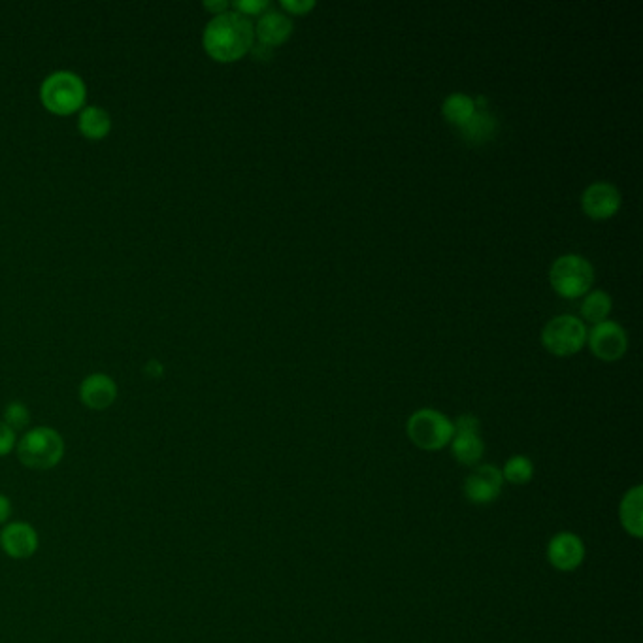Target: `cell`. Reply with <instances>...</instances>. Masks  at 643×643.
Segmentation results:
<instances>
[{
  "label": "cell",
  "instance_id": "44dd1931",
  "mask_svg": "<svg viewBox=\"0 0 643 643\" xmlns=\"http://www.w3.org/2000/svg\"><path fill=\"white\" fill-rule=\"evenodd\" d=\"M4 423L14 430V432H19V430L27 429L29 423H31V413L27 410V406L23 402H10L4 410Z\"/></svg>",
  "mask_w": 643,
  "mask_h": 643
},
{
  "label": "cell",
  "instance_id": "d4e9b609",
  "mask_svg": "<svg viewBox=\"0 0 643 643\" xmlns=\"http://www.w3.org/2000/svg\"><path fill=\"white\" fill-rule=\"evenodd\" d=\"M12 513H14L12 500H10L6 495H0V527H4V525H8V523H10Z\"/></svg>",
  "mask_w": 643,
  "mask_h": 643
},
{
  "label": "cell",
  "instance_id": "7402d4cb",
  "mask_svg": "<svg viewBox=\"0 0 643 643\" xmlns=\"http://www.w3.org/2000/svg\"><path fill=\"white\" fill-rule=\"evenodd\" d=\"M238 14L242 16H261L264 10L270 6L268 0H238L232 4Z\"/></svg>",
  "mask_w": 643,
  "mask_h": 643
},
{
  "label": "cell",
  "instance_id": "9a60e30c",
  "mask_svg": "<svg viewBox=\"0 0 643 643\" xmlns=\"http://www.w3.org/2000/svg\"><path fill=\"white\" fill-rule=\"evenodd\" d=\"M496 131H498V121L485 108L476 110V114L468 119V123L459 129L462 140L468 144H474V146H481V144L493 140Z\"/></svg>",
  "mask_w": 643,
  "mask_h": 643
},
{
  "label": "cell",
  "instance_id": "ac0fdd59",
  "mask_svg": "<svg viewBox=\"0 0 643 643\" xmlns=\"http://www.w3.org/2000/svg\"><path fill=\"white\" fill-rule=\"evenodd\" d=\"M611 308H613V302H611V297L606 293V291H591L587 293V297L583 298V304H581V315L585 321L589 323H604L608 321V315L611 314Z\"/></svg>",
  "mask_w": 643,
  "mask_h": 643
},
{
  "label": "cell",
  "instance_id": "2e32d148",
  "mask_svg": "<svg viewBox=\"0 0 643 643\" xmlns=\"http://www.w3.org/2000/svg\"><path fill=\"white\" fill-rule=\"evenodd\" d=\"M78 125L87 140H102L112 129V119L110 114L99 106H87L80 114Z\"/></svg>",
  "mask_w": 643,
  "mask_h": 643
},
{
  "label": "cell",
  "instance_id": "8992f818",
  "mask_svg": "<svg viewBox=\"0 0 643 643\" xmlns=\"http://www.w3.org/2000/svg\"><path fill=\"white\" fill-rule=\"evenodd\" d=\"M587 327L574 315H557L542 330V344L557 357L578 353L587 342Z\"/></svg>",
  "mask_w": 643,
  "mask_h": 643
},
{
  "label": "cell",
  "instance_id": "30bf717a",
  "mask_svg": "<svg viewBox=\"0 0 643 643\" xmlns=\"http://www.w3.org/2000/svg\"><path fill=\"white\" fill-rule=\"evenodd\" d=\"M581 208L591 219H610L621 208V193L613 183H591L581 195Z\"/></svg>",
  "mask_w": 643,
  "mask_h": 643
},
{
  "label": "cell",
  "instance_id": "52a82bcc",
  "mask_svg": "<svg viewBox=\"0 0 643 643\" xmlns=\"http://www.w3.org/2000/svg\"><path fill=\"white\" fill-rule=\"evenodd\" d=\"M587 340L594 357H598L604 363L619 361L627 353V332L615 321H604L594 325L593 330L587 332Z\"/></svg>",
  "mask_w": 643,
  "mask_h": 643
},
{
  "label": "cell",
  "instance_id": "7c38bea8",
  "mask_svg": "<svg viewBox=\"0 0 643 643\" xmlns=\"http://www.w3.org/2000/svg\"><path fill=\"white\" fill-rule=\"evenodd\" d=\"M547 559L562 572L576 570L585 559V545L576 534L561 532L547 545Z\"/></svg>",
  "mask_w": 643,
  "mask_h": 643
},
{
  "label": "cell",
  "instance_id": "4316f807",
  "mask_svg": "<svg viewBox=\"0 0 643 643\" xmlns=\"http://www.w3.org/2000/svg\"><path fill=\"white\" fill-rule=\"evenodd\" d=\"M204 8L214 12V16H219V14L229 10V2H225V0H221V2H204Z\"/></svg>",
  "mask_w": 643,
  "mask_h": 643
},
{
  "label": "cell",
  "instance_id": "6da1fadb",
  "mask_svg": "<svg viewBox=\"0 0 643 643\" xmlns=\"http://www.w3.org/2000/svg\"><path fill=\"white\" fill-rule=\"evenodd\" d=\"M202 44L217 63H234L253 48L255 27L249 17L227 10L206 25Z\"/></svg>",
  "mask_w": 643,
  "mask_h": 643
},
{
  "label": "cell",
  "instance_id": "d6986e66",
  "mask_svg": "<svg viewBox=\"0 0 643 643\" xmlns=\"http://www.w3.org/2000/svg\"><path fill=\"white\" fill-rule=\"evenodd\" d=\"M621 521L628 532L636 538L642 536V489L636 487L628 491L621 504Z\"/></svg>",
  "mask_w": 643,
  "mask_h": 643
},
{
  "label": "cell",
  "instance_id": "5bb4252c",
  "mask_svg": "<svg viewBox=\"0 0 643 643\" xmlns=\"http://www.w3.org/2000/svg\"><path fill=\"white\" fill-rule=\"evenodd\" d=\"M293 33V21L287 14H281L278 10H268L266 14L259 17V23L255 27V36L259 38V44L276 48L281 46Z\"/></svg>",
  "mask_w": 643,
  "mask_h": 643
},
{
  "label": "cell",
  "instance_id": "8fae6325",
  "mask_svg": "<svg viewBox=\"0 0 643 643\" xmlns=\"http://www.w3.org/2000/svg\"><path fill=\"white\" fill-rule=\"evenodd\" d=\"M502 483H504L502 472L495 466L485 464V466H479L474 474L468 476L466 483H464V495L472 504L485 506V504L495 502L498 498Z\"/></svg>",
  "mask_w": 643,
  "mask_h": 643
},
{
  "label": "cell",
  "instance_id": "5b68a950",
  "mask_svg": "<svg viewBox=\"0 0 643 643\" xmlns=\"http://www.w3.org/2000/svg\"><path fill=\"white\" fill-rule=\"evenodd\" d=\"M453 421L432 408H423L408 419V436L413 444L427 451H438L453 438Z\"/></svg>",
  "mask_w": 643,
  "mask_h": 643
},
{
  "label": "cell",
  "instance_id": "4fadbf2b",
  "mask_svg": "<svg viewBox=\"0 0 643 643\" xmlns=\"http://www.w3.org/2000/svg\"><path fill=\"white\" fill-rule=\"evenodd\" d=\"M80 398L83 406L95 412L108 410L117 398L116 381L106 374H91L83 380L80 387Z\"/></svg>",
  "mask_w": 643,
  "mask_h": 643
},
{
  "label": "cell",
  "instance_id": "7a4b0ae2",
  "mask_svg": "<svg viewBox=\"0 0 643 643\" xmlns=\"http://www.w3.org/2000/svg\"><path fill=\"white\" fill-rule=\"evenodd\" d=\"M17 459L36 472L55 468L65 457V440L55 429L36 427L17 442Z\"/></svg>",
  "mask_w": 643,
  "mask_h": 643
},
{
  "label": "cell",
  "instance_id": "277c9868",
  "mask_svg": "<svg viewBox=\"0 0 643 643\" xmlns=\"http://www.w3.org/2000/svg\"><path fill=\"white\" fill-rule=\"evenodd\" d=\"M549 283H551L553 291L559 293L561 297H583L593 287V264L576 253L562 255L549 270Z\"/></svg>",
  "mask_w": 643,
  "mask_h": 643
},
{
  "label": "cell",
  "instance_id": "ba28073f",
  "mask_svg": "<svg viewBox=\"0 0 643 643\" xmlns=\"http://www.w3.org/2000/svg\"><path fill=\"white\" fill-rule=\"evenodd\" d=\"M453 438H451V449L455 459L472 466L476 462L481 461L483 457V440L479 436V421L474 415H461L455 423H453Z\"/></svg>",
  "mask_w": 643,
  "mask_h": 643
},
{
  "label": "cell",
  "instance_id": "e0dca14e",
  "mask_svg": "<svg viewBox=\"0 0 643 643\" xmlns=\"http://www.w3.org/2000/svg\"><path fill=\"white\" fill-rule=\"evenodd\" d=\"M476 110H478L476 100L470 99L468 95H462V93L449 95L444 100V106H442V114L457 129H461L462 125H466L468 119L476 114Z\"/></svg>",
  "mask_w": 643,
  "mask_h": 643
},
{
  "label": "cell",
  "instance_id": "9c48e42d",
  "mask_svg": "<svg viewBox=\"0 0 643 643\" xmlns=\"http://www.w3.org/2000/svg\"><path fill=\"white\" fill-rule=\"evenodd\" d=\"M38 545H40V538L33 525L25 521H10L8 525L2 527L0 547L10 559H16V561L31 559L38 551Z\"/></svg>",
  "mask_w": 643,
  "mask_h": 643
},
{
  "label": "cell",
  "instance_id": "484cf974",
  "mask_svg": "<svg viewBox=\"0 0 643 643\" xmlns=\"http://www.w3.org/2000/svg\"><path fill=\"white\" fill-rule=\"evenodd\" d=\"M251 51H253V55H255L259 61H268V59L272 57V48L263 46V44H253Z\"/></svg>",
  "mask_w": 643,
  "mask_h": 643
},
{
  "label": "cell",
  "instance_id": "603a6c76",
  "mask_svg": "<svg viewBox=\"0 0 643 643\" xmlns=\"http://www.w3.org/2000/svg\"><path fill=\"white\" fill-rule=\"evenodd\" d=\"M17 446V434L4 421H0V457L10 455Z\"/></svg>",
  "mask_w": 643,
  "mask_h": 643
},
{
  "label": "cell",
  "instance_id": "ffe728a7",
  "mask_svg": "<svg viewBox=\"0 0 643 643\" xmlns=\"http://www.w3.org/2000/svg\"><path fill=\"white\" fill-rule=\"evenodd\" d=\"M532 474H534V466H532L530 459L523 457V455L512 457L502 470V478L508 479L513 485H525L532 479Z\"/></svg>",
  "mask_w": 643,
  "mask_h": 643
},
{
  "label": "cell",
  "instance_id": "3957f363",
  "mask_svg": "<svg viewBox=\"0 0 643 643\" xmlns=\"http://www.w3.org/2000/svg\"><path fill=\"white\" fill-rule=\"evenodd\" d=\"M85 85L74 72L59 70L48 76L40 87V99L44 108L55 116H70L82 110L85 104Z\"/></svg>",
  "mask_w": 643,
  "mask_h": 643
},
{
  "label": "cell",
  "instance_id": "cb8c5ba5",
  "mask_svg": "<svg viewBox=\"0 0 643 643\" xmlns=\"http://www.w3.org/2000/svg\"><path fill=\"white\" fill-rule=\"evenodd\" d=\"M281 8H285L293 16H304L310 10H314L315 2L314 0H297V2L295 0H283Z\"/></svg>",
  "mask_w": 643,
  "mask_h": 643
}]
</instances>
